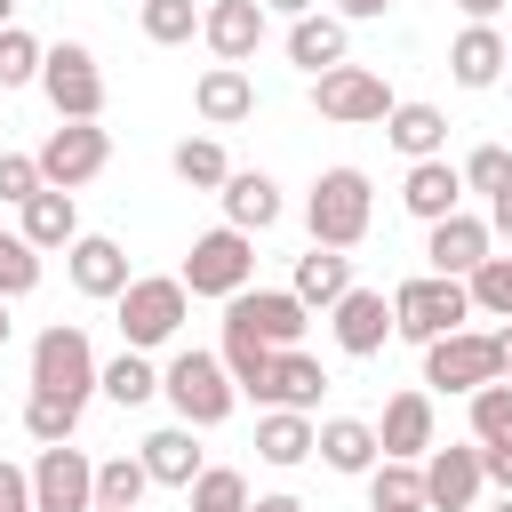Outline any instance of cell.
Wrapping results in <instances>:
<instances>
[{
    "label": "cell",
    "mask_w": 512,
    "mask_h": 512,
    "mask_svg": "<svg viewBox=\"0 0 512 512\" xmlns=\"http://www.w3.org/2000/svg\"><path fill=\"white\" fill-rule=\"evenodd\" d=\"M184 496H192V512H248V480H240L232 464H208Z\"/></svg>",
    "instance_id": "40"
},
{
    "label": "cell",
    "mask_w": 512,
    "mask_h": 512,
    "mask_svg": "<svg viewBox=\"0 0 512 512\" xmlns=\"http://www.w3.org/2000/svg\"><path fill=\"white\" fill-rule=\"evenodd\" d=\"M136 16H144V40H152V48H184L208 8H192V0H144Z\"/></svg>",
    "instance_id": "36"
},
{
    "label": "cell",
    "mask_w": 512,
    "mask_h": 512,
    "mask_svg": "<svg viewBox=\"0 0 512 512\" xmlns=\"http://www.w3.org/2000/svg\"><path fill=\"white\" fill-rule=\"evenodd\" d=\"M496 512H512V496H504V504H496Z\"/></svg>",
    "instance_id": "55"
},
{
    "label": "cell",
    "mask_w": 512,
    "mask_h": 512,
    "mask_svg": "<svg viewBox=\"0 0 512 512\" xmlns=\"http://www.w3.org/2000/svg\"><path fill=\"white\" fill-rule=\"evenodd\" d=\"M368 512H424V464H376L368 472Z\"/></svg>",
    "instance_id": "34"
},
{
    "label": "cell",
    "mask_w": 512,
    "mask_h": 512,
    "mask_svg": "<svg viewBox=\"0 0 512 512\" xmlns=\"http://www.w3.org/2000/svg\"><path fill=\"white\" fill-rule=\"evenodd\" d=\"M304 224H312V248H360L368 224H376V192L360 168H320L312 192H304Z\"/></svg>",
    "instance_id": "1"
},
{
    "label": "cell",
    "mask_w": 512,
    "mask_h": 512,
    "mask_svg": "<svg viewBox=\"0 0 512 512\" xmlns=\"http://www.w3.org/2000/svg\"><path fill=\"white\" fill-rule=\"evenodd\" d=\"M32 160H40V176H48L56 192H80L88 176H104V160H112V136H104L96 120H56V128H48V144H40Z\"/></svg>",
    "instance_id": "9"
},
{
    "label": "cell",
    "mask_w": 512,
    "mask_h": 512,
    "mask_svg": "<svg viewBox=\"0 0 512 512\" xmlns=\"http://www.w3.org/2000/svg\"><path fill=\"white\" fill-rule=\"evenodd\" d=\"M200 40L216 48V64H248V56L264 48V8H256V0H208Z\"/></svg>",
    "instance_id": "17"
},
{
    "label": "cell",
    "mask_w": 512,
    "mask_h": 512,
    "mask_svg": "<svg viewBox=\"0 0 512 512\" xmlns=\"http://www.w3.org/2000/svg\"><path fill=\"white\" fill-rule=\"evenodd\" d=\"M224 328H248V336H264L272 352H296L304 304H296V288H240V296L224 304Z\"/></svg>",
    "instance_id": "12"
},
{
    "label": "cell",
    "mask_w": 512,
    "mask_h": 512,
    "mask_svg": "<svg viewBox=\"0 0 512 512\" xmlns=\"http://www.w3.org/2000/svg\"><path fill=\"white\" fill-rule=\"evenodd\" d=\"M16 232H24L40 256H48V248H72V240H80V208H72V192L40 184V192L24 200V224H16Z\"/></svg>",
    "instance_id": "26"
},
{
    "label": "cell",
    "mask_w": 512,
    "mask_h": 512,
    "mask_svg": "<svg viewBox=\"0 0 512 512\" xmlns=\"http://www.w3.org/2000/svg\"><path fill=\"white\" fill-rule=\"evenodd\" d=\"M312 104H320V120H336V128H376V120H392V88H384V72H368V64H336V72H320L312 80Z\"/></svg>",
    "instance_id": "7"
},
{
    "label": "cell",
    "mask_w": 512,
    "mask_h": 512,
    "mask_svg": "<svg viewBox=\"0 0 512 512\" xmlns=\"http://www.w3.org/2000/svg\"><path fill=\"white\" fill-rule=\"evenodd\" d=\"M168 168H176L192 192H224V184H232V160H224V144H216V136H184V144L168 152Z\"/></svg>",
    "instance_id": "33"
},
{
    "label": "cell",
    "mask_w": 512,
    "mask_h": 512,
    "mask_svg": "<svg viewBox=\"0 0 512 512\" xmlns=\"http://www.w3.org/2000/svg\"><path fill=\"white\" fill-rule=\"evenodd\" d=\"M0 512H32V472H16L0 456Z\"/></svg>",
    "instance_id": "45"
},
{
    "label": "cell",
    "mask_w": 512,
    "mask_h": 512,
    "mask_svg": "<svg viewBox=\"0 0 512 512\" xmlns=\"http://www.w3.org/2000/svg\"><path fill=\"white\" fill-rule=\"evenodd\" d=\"M384 136H392V152H408V168L416 160H440L448 152V112L440 104H392Z\"/></svg>",
    "instance_id": "25"
},
{
    "label": "cell",
    "mask_w": 512,
    "mask_h": 512,
    "mask_svg": "<svg viewBox=\"0 0 512 512\" xmlns=\"http://www.w3.org/2000/svg\"><path fill=\"white\" fill-rule=\"evenodd\" d=\"M312 448H320V424H312V416H296V408H264V416H256V456H264V464L288 472V464H304Z\"/></svg>",
    "instance_id": "28"
},
{
    "label": "cell",
    "mask_w": 512,
    "mask_h": 512,
    "mask_svg": "<svg viewBox=\"0 0 512 512\" xmlns=\"http://www.w3.org/2000/svg\"><path fill=\"white\" fill-rule=\"evenodd\" d=\"M384 8H392V0H336V16H344V24H368V16H384Z\"/></svg>",
    "instance_id": "48"
},
{
    "label": "cell",
    "mask_w": 512,
    "mask_h": 512,
    "mask_svg": "<svg viewBox=\"0 0 512 512\" xmlns=\"http://www.w3.org/2000/svg\"><path fill=\"white\" fill-rule=\"evenodd\" d=\"M376 440H384V456H392V464L432 456V448H440V440H432V392H392V400H384Z\"/></svg>",
    "instance_id": "19"
},
{
    "label": "cell",
    "mask_w": 512,
    "mask_h": 512,
    "mask_svg": "<svg viewBox=\"0 0 512 512\" xmlns=\"http://www.w3.org/2000/svg\"><path fill=\"white\" fill-rule=\"evenodd\" d=\"M496 360H504V384H512V320L496 328Z\"/></svg>",
    "instance_id": "50"
},
{
    "label": "cell",
    "mask_w": 512,
    "mask_h": 512,
    "mask_svg": "<svg viewBox=\"0 0 512 512\" xmlns=\"http://www.w3.org/2000/svg\"><path fill=\"white\" fill-rule=\"evenodd\" d=\"M216 200H224V224H232V232H248V240L280 224V184H272L264 168H232V184H224Z\"/></svg>",
    "instance_id": "21"
},
{
    "label": "cell",
    "mask_w": 512,
    "mask_h": 512,
    "mask_svg": "<svg viewBox=\"0 0 512 512\" xmlns=\"http://www.w3.org/2000/svg\"><path fill=\"white\" fill-rule=\"evenodd\" d=\"M320 392H328V368H320L312 352H280V360H272V384H264L256 408H296V416H312Z\"/></svg>",
    "instance_id": "24"
},
{
    "label": "cell",
    "mask_w": 512,
    "mask_h": 512,
    "mask_svg": "<svg viewBox=\"0 0 512 512\" xmlns=\"http://www.w3.org/2000/svg\"><path fill=\"white\" fill-rule=\"evenodd\" d=\"M32 288H40V248H32L24 232L0 224V296L16 304V296H32Z\"/></svg>",
    "instance_id": "39"
},
{
    "label": "cell",
    "mask_w": 512,
    "mask_h": 512,
    "mask_svg": "<svg viewBox=\"0 0 512 512\" xmlns=\"http://www.w3.org/2000/svg\"><path fill=\"white\" fill-rule=\"evenodd\" d=\"M144 488H152L144 456H104L96 464V512H144Z\"/></svg>",
    "instance_id": "32"
},
{
    "label": "cell",
    "mask_w": 512,
    "mask_h": 512,
    "mask_svg": "<svg viewBox=\"0 0 512 512\" xmlns=\"http://www.w3.org/2000/svg\"><path fill=\"white\" fill-rule=\"evenodd\" d=\"M192 296H240L248 280H256V240L248 232H232V224H216V232H200L192 248H184V272H176Z\"/></svg>",
    "instance_id": "5"
},
{
    "label": "cell",
    "mask_w": 512,
    "mask_h": 512,
    "mask_svg": "<svg viewBox=\"0 0 512 512\" xmlns=\"http://www.w3.org/2000/svg\"><path fill=\"white\" fill-rule=\"evenodd\" d=\"M40 64H48V48H40L32 32H16V24H8V32H0V88H32V80H40Z\"/></svg>",
    "instance_id": "41"
},
{
    "label": "cell",
    "mask_w": 512,
    "mask_h": 512,
    "mask_svg": "<svg viewBox=\"0 0 512 512\" xmlns=\"http://www.w3.org/2000/svg\"><path fill=\"white\" fill-rule=\"evenodd\" d=\"M320 464H328V472H376V464H384L376 424H360V416H328V424H320Z\"/></svg>",
    "instance_id": "29"
},
{
    "label": "cell",
    "mask_w": 512,
    "mask_h": 512,
    "mask_svg": "<svg viewBox=\"0 0 512 512\" xmlns=\"http://www.w3.org/2000/svg\"><path fill=\"white\" fill-rule=\"evenodd\" d=\"M8 328H16V320H8V296H0V344H8Z\"/></svg>",
    "instance_id": "53"
},
{
    "label": "cell",
    "mask_w": 512,
    "mask_h": 512,
    "mask_svg": "<svg viewBox=\"0 0 512 512\" xmlns=\"http://www.w3.org/2000/svg\"><path fill=\"white\" fill-rule=\"evenodd\" d=\"M472 440L480 448H512V384H480L472 392Z\"/></svg>",
    "instance_id": "38"
},
{
    "label": "cell",
    "mask_w": 512,
    "mask_h": 512,
    "mask_svg": "<svg viewBox=\"0 0 512 512\" xmlns=\"http://www.w3.org/2000/svg\"><path fill=\"white\" fill-rule=\"evenodd\" d=\"M248 512H304V504H296V496H256Z\"/></svg>",
    "instance_id": "51"
},
{
    "label": "cell",
    "mask_w": 512,
    "mask_h": 512,
    "mask_svg": "<svg viewBox=\"0 0 512 512\" xmlns=\"http://www.w3.org/2000/svg\"><path fill=\"white\" fill-rule=\"evenodd\" d=\"M32 512H96V464L72 440L40 448V464H32Z\"/></svg>",
    "instance_id": "11"
},
{
    "label": "cell",
    "mask_w": 512,
    "mask_h": 512,
    "mask_svg": "<svg viewBox=\"0 0 512 512\" xmlns=\"http://www.w3.org/2000/svg\"><path fill=\"white\" fill-rule=\"evenodd\" d=\"M464 320H472V288H464V280L416 272V280L392 288V336H408V344H440V336H456Z\"/></svg>",
    "instance_id": "3"
},
{
    "label": "cell",
    "mask_w": 512,
    "mask_h": 512,
    "mask_svg": "<svg viewBox=\"0 0 512 512\" xmlns=\"http://www.w3.org/2000/svg\"><path fill=\"white\" fill-rule=\"evenodd\" d=\"M344 296H352V256H344V248H312V256H296V304H304V312H312V304L336 312Z\"/></svg>",
    "instance_id": "27"
},
{
    "label": "cell",
    "mask_w": 512,
    "mask_h": 512,
    "mask_svg": "<svg viewBox=\"0 0 512 512\" xmlns=\"http://www.w3.org/2000/svg\"><path fill=\"white\" fill-rule=\"evenodd\" d=\"M136 456H144L152 488H192V480L208 472V464H200V440H192V424H160V432H152Z\"/></svg>",
    "instance_id": "23"
},
{
    "label": "cell",
    "mask_w": 512,
    "mask_h": 512,
    "mask_svg": "<svg viewBox=\"0 0 512 512\" xmlns=\"http://www.w3.org/2000/svg\"><path fill=\"white\" fill-rule=\"evenodd\" d=\"M40 184H48V176H40V160H32V152H0V200H8V208H24Z\"/></svg>",
    "instance_id": "44"
},
{
    "label": "cell",
    "mask_w": 512,
    "mask_h": 512,
    "mask_svg": "<svg viewBox=\"0 0 512 512\" xmlns=\"http://www.w3.org/2000/svg\"><path fill=\"white\" fill-rule=\"evenodd\" d=\"M488 240H496V232H488V216H464V208H456V216H440V224H432L424 256H432V272H440V280H472V272L488 264Z\"/></svg>",
    "instance_id": "13"
},
{
    "label": "cell",
    "mask_w": 512,
    "mask_h": 512,
    "mask_svg": "<svg viewBox=\"0 0 512 512\" xmlns=\"http://www.w3.org/2000/svg\"><path fill=\"white\" fill-rule=\"evenodd\" d=\"M288 64H304L312 80L344 64V16H296L288 24Z\"/></svg>",
    "instance_id": "30"
},
{
    "label": "cell",
    "mask_w": 512,
    "mask_h": 512,
    "mask_svg": "<svg viewBox=\"0 0 512 512\" xmlns=\"http://www.w3.org/2000/svg\"><path fill=\"white\" fill-rule=\"evenodd\" d=\"M424 384H440V392H480V384H504V360H496V336H480V328H456V336H440V344H424Z\"/></svg>",
    "instance_id": "8"
},
{
    "label": "cell",
    "mask_w": 512,
    "mask_h": 512,
    "mask_svg": "<svg viewBox=\"0 0 512 512\" xmlns=\"http://www.w3.org/2000/svg\"><path fill=\"white\" fill-rule=\"evenodd\" d=\"M456 8H464V16H472V24H488V16H496V8H504V0H456Z\"/></svg>",
    "instance_id": "52"
},
{
    "label": "cell",
    "mask_w": 512,
    "mask_h": 512,
    "mask_svg": "<svg viewBox=\"0 0 512 512\" xmlns=\"http://www.w3.org/2000/svg\"><path fill=\"white\" fill-rule=\"evenodd\" d=\"M400 208H408L416 224L456 216V208H464V168H448V152H440V160H416L408 184H400Z\"/></svg>",
    "instance_id": "20"
},
{
    "label": "cell",
    "mask_w": 512,
    "mask_h": 512,
    "mask_svg": "<svg viewBox=\"0 0 512 512\" xmlns=\"http://www.w3.org/2000/svg\"><path fill=\"white\" fill-rule=\"evenodd\" d=\"M216 352H224L232 384H240L248 400H264V384H272V360H280V352H272L264 336H248V328H224V344H216Z\"/></svg>",
    "instance_id": "31"
},
{
    "label": "cell",
    "mask_w": 512,
    "mask_h": 512,
    "mask_svg": "<svg viewBox=\"0 0 512 512\" xmlns=\"http://www.w3.org/2000/svg\"><path fill=\"white\" fill-rule=\"evenodd\" d=\"M160 392H168L176 424H192V432L224 424V416H232V400H240V384H232L224 352H176V360L160 368Z\"/></svg>",
    "instance_id": "2"
},
{
    "label": "cell",
    "mask_w": 512,
    "mask_h": 512,
    "mask_svg": "<svg viewBox=\"0 0 512 512\" xmlns=\"http://www.w3.org/2000/svg\"><path fill=\"white\" fill-rule=\"evenodd\" d=\"M8 8H16V0H0V32H8Z\"/></svg>",
    "instance_id": "54"
},
{
    "label": "cell",
    "mask_w": 512,
    "mask_h": 512,
    "mask_svg": "<svg viewBox=\"0 0 512 512\" xmlns=\"http://www.w3.org/2000/svg\"><path fill=\"white\" fill-rule=\"evenodd\" d=\"M472 312H488V320H512V256H488L472 280Z\"/></svg>",
    "instance_id": "42"
},
{
    "label": "cell",
    "mask_w": 512,
    "mask_h": 512,
    "mask_svg": "<svg viewBox=\"0 0 512 512\" xmlns=\"http://www.w3.org/2000/svg\"><path fill=\"white\" fill-rule=\"evenodd\" d=\"M192 112H200L208 128H240V120H256V80H248L240 64H208V72L192 80Z\"/></svg>",
    "instance_id": "18"
},
{
    "label": "cell",
    "mask_w": 512,
    "mask_h": 512,
    "mask_svg": "<svg viewBox=\"0 0 512 512\" xmlns=\"http://www.w3.org/2000/svg\"><path fill=\"white\" fill-rule=\"evenodd\" d=\"M184 304H192V288H184L176 272L128 280V288H120V344H128V352H152V344H168V336L184 328Z\"/></svg>",
    "instance_id": "6"
},
{
    "label": "cell",
    "mask_w": 512,
    "mask_h": 512,
    "mask_svg": "<svg viewBox=\"0 0 512 512\" xmlns=\"http://www.w3.org/2000/svg\"><path fill=\"white\" fill-rule=\"evenodd\" d=\"M24 432H32L40 448H64V440L80 432V408L56 400V392H32V400H24Z\"/></svg>",
    "instance_id": "37"
},
{
    "label": "cell",
    "mask_w": 512,
    "mask_h": 512,
    "mask_svg": "<svg viewBox=\"0 0 512 512\" xmlns=\"http://www.w3.org/2000/svg\"><path fill=\"white\" fill-rule=\"evenodd\" d=\"M480 472H488V480L512 496V448H480Z\"/></svg>",
    "instance_id": "46"
},
{
    "label": "cell",
    "mask_w": 512,
    "mask_h": 512,
    "mask_svg": "<svg viewBox=\"0 0 512 512\" xmlns=\"http://www.w3.org/2000/svg\"><path fill=\"white\" fill-rule=\"evenodd\" d=\"M160 392V368L144 360V352H120V360H104V400H120V408H144Z\"/></svg>",
    "instance_id": "35"
},
{
    "label": "cell",
    "mask_w": 512,
    "mask_h": 512,
    "mask_svg": "<svg viewBox=\"0 0 512 512\" xmlns=\"http://www.w3.org/2000/svg\"><path fill=\"white\" fill-rule=\"evenodd\" d=\"M40 88H48L56 120H96V112H104V72H96V56H88L80 40L48 48V64H40Z\"/></svg>",
    "instance_id": "10"
},
{
    "label": "cell",
    "mask_w": 512,
    "mask_h": 512,
    "mask_svg": "<svg viewBox=\"0 0 512 512\" xmlns=\"http://www.w3.org/2000/svg\"><path fill=\"white\" fill-rule=\"evenodd\" d=\"M504 64H512V48H504V32H496V24H464V32H456V48H448L456 88H496V80H504Z\"/></svg>",
    "instance_id": "22"
},
{
    "label": "cell",
    "mask_w": 512,
    "mask_h": 512,
    "mask_svg": "<svg viewBox=\"0 0 512 512\" xmlns=\"http://www.w3.org/2000/svg\"><path fill=\"white\" fill-rule=\"evenodd\" d=\"M464 192H488V200L512 192V152H504V144H480V152L464 160Z\"/></svg>",
    "instance_id": "43"
},
{
    "label": "cell",
    "mask_w": 512,
    "mask_h": 512,
    "mask_svg": "<svg viewBox=\"0 0 512 512\" xmlns=\"http://www.w3.org/2000/svg\"><path fill=\"white\" fill-rule=\"evenodd\" d=\"M32 392H56V400H72V408H88V392H104V368H96V352H88V328L56 320V328L32 336Z\"/></svg>",
    "instance_id": "4"
},
{
    "label": "cell",
    "mask_w": 512,
    "mask_h": 512,
    "mask_svg": "<svg viewBox=\"0 0 512 512\" xmlns=\"http://www.w3.org/2000/svg\"><path fill=\"white\" fill-rule=\"evenodd\" d=\"M64 272H72L80 296H112V304H120V288L136 280V272H128V248L104 240V232H80V240L64 248Z\"/></svg>",
    "instance_id": "16"
},
{
    "label": "cell",
    "mask_w": 512,
    "mask_h": 512,
    "mask_svg": "<svg viewBox=\"0 0 512 512\" xmlns=\"http://www.w3.org/2000/svg\"><path fill=\"white\" fill-rule=\"evenodd\" d=\"M328 320H336V352H352V360H376V352H384V336H392V296L352 280V296H344Z\"/></svg>",
    "instance_id": "14"
},
{
    "label": "cell",
    "mask_w": 512,
    "mask_h": 512,
    "mask_svg": "<svg viewBox=\"0 0 512 512\" xmlns=\"http://www.w3.org/2000/svg\"><path fill=\"white\" fill-rule=\"evenodd\" d=\"M488 232H496V240H512V192H496V200H488Z\"/></svg>",
    "instance_id": "47"
},
{
    "label": "cell",
    "mask_w": 512,
    "mask_h": 512,
    "mask_svg": "<svg viewBox=\"0 0 512 512\" xmlns=\"http://www.w3.org/2000/svg\"><path fill=\"white\" fill-rule=\"evenodd\" d=\"M256 8H264V16H288V24H296V16H312V0H256Z\"/></svg>",
    "instance_id": "49"
},
{
    "label": "cell",
    "mask_w": 512,
    "mask_h": 512,
    "mask_svg": "<svg viewBox=\"0 0 512 512\" xmlns=\"http://www.w3.org/2000/svg\"><path fill=\"white\" fill-rule=\"evenodd\" d=\"M480 440L472 448H432L424 456V512H472V496H480Z\"/></svg>",
    "instance_id": "15"
}]
</instances>
